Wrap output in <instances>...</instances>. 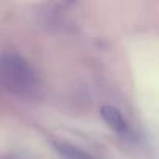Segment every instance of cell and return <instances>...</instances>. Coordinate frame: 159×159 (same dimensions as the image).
I'll list each match as a JSON object with an SVG mask.
<instances>
[{
	"label": "cell",
	"instance_id": "1",
	"mask_svg": "<svg viewBox=\"0 0 159 159\" xmlns=\"http://www.w3.org/2000/svg\"><path fill=\"white\" fill-rule=\"evenodd\" d=\"M0 81L10 94L22 98L36 95L39 89V76L31 62L10 50L0 55Z\"/></svg>",
	"mask_w": 159,
	"mask_h": 159
},
{
	"label": "cell",
	"instance_id": "2",
	"mask_svg": "<svg viewBox=\"0 0 159 159\" xmlns=\"http://www.w3.org/2000/svg\"><path fill=\"white\" fill-rule=\"evenodd\" d=\"M100 116L112 131L123 134V136L129 133V125H128L126 119L123 117V114L119 108H116L112 105H103L100 108Z\"/></svg>",
	"mask_w": 159,
	"mask_h": 159
},
{
	"label": "cell",
	"instance_id": "3",
	"mask_svg": "<svg viewBox=\"0 0 159 159\" xmlns=\"http://www.w3.org/2000/svg\"><path fill=\"white\" fill-rule=\"evenodd\" d=\"M52 145H53L55 151L64 159H95L91 153H88L81 147L73 145L67 140L55 139V140H52Z\"/></svg>",
	"mask_w": 159,
	"mask_h": 159
}]
</instances>
